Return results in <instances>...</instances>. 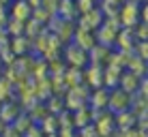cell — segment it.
<instances>
[{"label": "cell", "instance_id": "obj_20", "mask_svg": "<svg viewBox=\"0 0 148 137\" xmlns=\"http://www.w3.org/2000/svg\"><path fill=\"white\" fill-rule=\"evenodd\" d=\"M75 133H77V137H99L92 124H86V126H82V129H77Z\"/></svg>", "mask_w": 148, "mask_h": 137}, {"label": "cell", "instance_id": "obj_7", "mask_svg": "<svg viewBox=\"0 0 148 137\" xmlns=\"http://www.w3.org/2000/svg\"><path fill=\"white\" fill-rule=\"evenodd\" d=\"M84 17H82V28L84 30H90V32H95V28H99L101 24H103V11L101 9H90V11H86V13H82Z\"/></svg>", "mask_w": 148, "mask_h": 137}, {"label": "cell", "instance_id": "obj_12", "mask_svg": "<svg viewBox=\"0 0 148 137\" xmlns=\"http://www.w3.org/2000/svg\"><path fill=\"white\" fill-rule=\"evenodd\" d=\"M114 124H116V129H118V131L133 129V126H135V114L131 109L118 111V114H114Z\"/></svg>", "mask_w": 148, "mask_h": 137}, {"label": "cell", "instance_id": "obj_6", "mask_svg": "<svg viewBox=\"0 0 148 137\" xmlns=\"http://www.w3.org/2000/svg\"><path fill=\"white\" fill-rule=\"evenodd\" d=\"M103 64H90L88 67V71H84V77H86V82H88V86H92V88L97 90V88H103Z\"/></svg>", "mask_w": 148, "mask_h": 137}, {"label": "cell", "instance_id": "obj_1", "mask_svg": "<svg viewBox=\"0 0 148 137\" xmlns=\"http://www.w3.org/2000/svg\"><path fill=\"white\" fill-rule=\"evenodd\" d=\"M131 101H133V94L125 92V90H120V88H114L110 92V99H108V111H112V114L127 111L131 107Z\"/></svg>", "mask_w": 148, "mask_h": 137}, {"label": "cell", "instance_id": "obj_23", "mask_svg": "<svg viewBox=\"0 0 148 137\" xmlns=\"http://www.w3.org/2000/svg\"><path fill=\"white\" fill-rule=\"evenodd\" d=\"M26 2L30 4V9H37V7H41V2H43V0H26Z\"/></svg>", "mask_w": 148, "mask_h": 137}, {"label": "cell", "instance_id": "obj_15", "mask_svg": "<svg viewBox=\"0 0 148 137\" xmlns=\"http://www.w3.org/2000/svg\"><path fill=\"white\" fill-rule=\"evenodd\" d=\"M13 126H15V129H17L19 131V135H22L24 133V131H26L28 129V126H32L34 122H32V120H30V116L28 114H22V111H19V116H17V118H15L13 120V122H11Z\"/></svg>", "mask_w": 148, "mask_h": 137}, {"label": "cell", "instance_id": "obj_14", "mask_svg": "<svg viewBox=\"0 0 148 137\" xmlns=\"http://www.w3.org/2000/svg\"><path fill=\"white\" fill-rule=\"evenodd\" d=\"M125 69H127V71H131V73L137 75V77H146V60L137 58L135 54L125 62Z\"/></svg>", "mask_w": 148, "mask_h": 137}, {"label": "cell", "instance_id": "obj_3", "mask_svg": "<svg viewBox=\"0 0 148 137\" xmlns=\"http://www.w3.org/2000/svg\"><path fill=\"white\" fill-rule=\"evenodd\" d=\"M64 58H67V62L71 64L73 69H82L86 62H88V52H84V49H79L77 45H69L67 49H64Z\"/></svg>", "mask_w": 148, "mask_h": 137}, {"label": "cell", "instance_id": "obj_16", "mask_svg": "<svg viewBox=\"0 0 148 137\" xmlns=\"http://www.w3.org/2000/svg\"><path fill=\"white\" fill-rule=\"evenodd\" d=\"M26 47H28V41L24 39V34H19V37H15L13 39V47H11V52L15 56H24L26 54Z\"/></svg>", "mask_w": 148, "mask_h": 137}, {"label": "cell", "instance_id": "obj_24", "mask_svg": "<svg viewBox=\"0 0 148 137\" xmlns=\"http://www.w3.org/2000/svg\"><path fill=\"white\" fill-rule=\"evenodd\" d=\"M2 73H4V62H2V58H0V77H2Z\"/></svg>", "mask_w": 148, "mask_h": 137}, {"label": "cell", "instance_id": "obj_9", "mask_svg": "<svg viewBox=\"0 0 148 137\" xmlns=\"http://www.w3.org/2000/svg\"><path fill=\"white\" fill-rule=\"evenodd\" d=\"M32 17V9L26 0H13L11 4V19H17V22H28Z\"/></svg>", "mask_w": 148, "mask_h": 137}, {"label": "cell", "instance_id": "obj_17", "mask_svg": "<svg viewBox=\"0 0 148 137\" xmlns=\"http://www.w3.org/2000/svg\"><path fill=\"white\" fill-rule=\"evenodd\" d=\"M11 92H13V84L9 82V79H2V77H0V103H7Z\"/></svg>", "mask_w": 148, "mask_h": 137}, {"label": "cell", "instance_id": "obj_8", "mask_svg": "<svg viewBox=\"0 0 148 137\" xmlns=\"http://www.w3.org/2000/svg\"><path fill=\"white\" fill-rule=\"evenodd\" d=\"M140 82H142V77L133 75L131 71H122L120 79H118V88L125 90V92H129V94H135L137 88H140Z\"/></svg>", "mask_w": 148, "mask_h": 137}, {"label": "cell", "instance_id": "obj_4", "mask_svg": "<svg viewBox=\"0 0 148 137\" xmlns=\"http://www.w3.org/2000/svg\"><path fill=\"white\" fill-rule=\"evenodd\" d=\"M108 99H110L108 88H97L92 94H88V107L95 111H105L108 109Z\"/></svg>", "mask_w": 148, "mask_h": 137}, {"label": "cell", "instance_id": "obj_21", "mask_svg": "<svg viewBox=\"0 0 148 137\" xmlns=\"http://www.w3.org/2000/svg\"><path fill=\"white\" fill-rule=\"evenodd\" d=\"M135 56H137V58H142V60L148 58V43L146 41H140L135 45Z\"/></svg>", "mask_w": 148, "mask_h": 137}, {"label": "cell", "instance_id": "obj_25", "mask_svg": "<svg viewBox=\"0 0 148 137\" xmlns=\"http://www.w3.org/2000/svg\"><path fill=\"white\" fill-rule=\"evenodd\" d=\"M4 126H7V122H2V120H0V135H2V131H4Z\"/></svg>", "mask_w": 148, "mask_h": 137}, {"label": "cell", "instance_id": "obj_5", "mask_svg": "<svg viewBox=\"0 0 148 137\" xmlns=\"http://www.w3.org/2000/svg\"><path fill=\"white\" fill-rule=\"evenodd\" d=\"M92 109L86 105V107H79V109H75V111H71V124H73V129L77 131L82 129V126H86V124H92Z\"/></svg>", "mask_w": 148, "mask_h": 137}, {"label": "cell", "instance_id": "obj_27", "mask_svg": "<svg viewBox=\"0 0 148 137\" xmlns=\"http://www.w3.org/2000/svg\"><path fill=\"white\" fill-rule=\"evenodd\" d=\"M45 137H58V135H56V133H47V135H45Z\"/></svg>", "mask_w": 148, "mask_h": 137}, {"label": "cell", "instance_id": "obj_10", "mask_svg": "<svg viewBox=\"0 0 148 137\" xmlns=\"http://www.w3.org/2000/svg\"><path fill=\"white\" fill-rule=\"evenodd\" d=\"M73 43L77 45L79 49H84V52H90V49L97 45V39H95V32H90V30H84L79 28L77 32H75L73 37Z\"/></svg>", "mask_w": 148, "mask_h": 137}, {"label": "cell", "instance_id": "obj_13", "mask_svg": "<svg viewBox=\"0 0 148 137\" xmlns=\"http://www.w3.org/2000/svg\"><path fill=\"white\" fill-rule=\"evenodd\" d=\"M19 105H15L11 103V101H7V103H0V120L2 122H7V124H11L15 118L19 116Z\"/></svg>", "mask_w": 148, "mask_h": 137}, {"label": "cell", "instance_id": "obj_19", "mask_svg": "<svg viewBox=\"0 0 148 137\" xmlns=\"http://www.w3.org/2000/svg\"><path fill=\"white\" fill-rule=\"evenodd\" d=\"M22 137H45V133L41 131L39 124H32V126H28V129L22 133Z\"/></svg>", "mask_w": 148, "mask_h": 137}, {"label": "cell", "instance_id": "obj_11", "mask_svg": "<svg viewBox=\"0 0 148 137\" xmlns=\"http://www.w3.org/2000/svg\"><path fill=\"white\" fill-rule=\"evenodd\" d=\"M137 15H140V9H137V4L127 2L125 7L120 9V24H122V26H127V28L135 26V24H137V19H135Z\"/></svg>", "mask_w": 148, "mask_h": 137}, {"label": "cell", "instance_id": "obj_22", "mask_svg": "<svg viewBox=\"0 0 148 137\" xmlns=\"http://www.w3.org/2000/svg\"><path fill=\"white\" fill-rule=\"evenodd\" d=\"M56 135H58V137H77V133H75L73 126H62V129L56 131Z\"/></svg>", "mask_w": 148, "mask_h": 137}, {"label": "cell", "instance_id": "obj_2", "mask_svg": "<svg viewBox=\"0 0 148 137\" xmlns=\"http://www.w3.org/2000/svg\"><path fill=\"white\" fill-rule=\"evenodd\" d=\"M92 126H95V131H97V135L99 137H112L114 135V131H116V124H114V114L112 111H99V114L95 116V120H92Z\"/></svg>", "mask_w": 148, "mask_h": 137}, {"label": "cell", "instance_id": "obj_18", "mask_svg": "<svg viewBox=\"0 0 148 137\" xmlns=\"http://www.w3.org/2000/svg\"><path fill=\"white\" fill-rule=\"evenodd\" d=\"M75 7H77L79 13H86V11L97 7V0H75Z\"/></svg>", "mask_w": 148, "mask_h": 137}, {"label": "cell", "instance_id": "obj_26", "mask_svg": "<svg viewBox=\"0 0 148 137\" xmlns=\"http://www.w3.org/2000/svg\"><path fill=\"white\" fill-rule=\"evenodd\" d=\"M9 2H13V0H0V4H4V7H7Z\"/></svg>", "mask_w": 148, "mask_h": 137}]
</instances>
